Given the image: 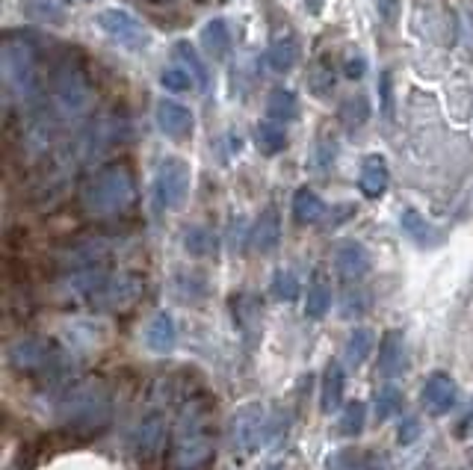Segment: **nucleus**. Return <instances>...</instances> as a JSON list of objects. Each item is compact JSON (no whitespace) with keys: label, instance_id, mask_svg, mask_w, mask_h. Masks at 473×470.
Listing matches in <instances>:
<instances>
[{"label":"nucleus","instance_id":"41","mask_svg":"<svg viewBox=\"0 0 473 470\" xmlns=\"http://www.w3.org/2000/svg\"><path fill=\"white\" fill-rule=\"evenodd\" d=\"M462 435H473V400H470V408H468V414L462 420Z\"/></svg>","mask_w":473,"mask_h":470},{"label":"nucleus","instance_id":"14","mask_svg":"<svg viewBox=\"0 0 473 470\" xmlns=\"http://www.w3.org/2000/svg\"><path fill=\"white\" fill-rule=\"evenodd\" d=\"M178 343V329L169 311H157L145 326V346L154 355H169Z\"/></svg>","mask_w":473,"mask_h":470},{"label":"nucleus","instance_id":"29","mask_svg":"<svg viewBox=\"0 0 473 470\" xmlns=\"http://www.w3.org/2000/svg\"><path fill=\"white\" fill-rule=\"evenodd\" d=\"M364 423H367V405L361 402V400L346 402V408L341 412V420H338L341 435L355 438V435H361V432H364Z\"/></svg>","mask_w":473,"mask_h":470},{"label":"nucleus","instance_id":"20","mask_svg":"<svg viewBox=\"0 0 473 470\" xmlns=\"http://www.w3.org/2000/svg\"><path fill=\"white\" fill-rule=\"evenodd\" d=\"M331 308V284H329V276L322 269H317L314 276H310V284H308V296H305V314L310 319H322L329 314Z\"/></svg>","mask_w":473,"mask_h":470},{"label":"nucleus","instance_id":"17","mask_svg":"<svg viewBox=\"0 0 473 470\" xmlns=\"http://www.w3.org/2000/svg\"><path fill=\"white\" fill-rule=\"evenodd\" d=\"M166 417L163 414H145L142 417V423H140V432H136V453L140 455H157L160 450H163V444H166Z\"/></svg>","mask_w":473,"mask_h":470},{"label":"nucleus","instance_id":"16","mask_svg":"<svg viewBox=\"0 0 473 470\" xmlns=\"http://www.w3.org/2000/svg\"><path fill=\"white\" fill-rule=\"evenodd\" d=\"M248 240H252V249L258 255H269L272 249H276L279 240H281V219H279L276 207H267L264 214L258 216L252 234H248Z\"/></svg>","mask_w":473,"mask_h":470},{"label":"nucleus","instance_id":"3","mask_svg":"<svg viewBox=\"0 0 473 470\" xmlns=\"http://www.w3.org/2000/svg\"><path fill=\"white\" fill-rule=\"evenodd\" d=\"M0 66H4V86L9 95L27 98L33 101L36 92H39V74H36V47L27 39H12L6 36L4 47H0Z\"/></svg>","mask_w":473,"mask_h":470},{"label":"nucleus","instance_id":"2","mask_svg":"<svg viewBox=\"0 0 473 470\" xmlns=\"http://www.w3.org/2000/svg\"><path fill=\"white\" fill-rule=\"evenodd\" d=\"M113 400L101 381H74L57 400V417L59 423L78 426V429H98L110 420Z\"/></svg>","mask_w":473,"mask_h":470},{"label":"nucleus","instance_id":"37","mask_svg":"<svg viewBox=\"0 0 473 470\" xmlns=\"http://www.w3.org/2000/svg\"><path fill=\"white\" fill-rule=\"evenodd\" d=\"M417 438H420V423H417V417H405L403 426H400V432H396V441H400L403 447H408V444H415Z\"/></svg>","mask_w":473,"mask_h":470},{"label":"nucleus","instance_id":"13","mask_svg":"<svg viewBox=\"0 0 473 470\" xmlns=\"http://www.w3.org/2000/svg\"><path fill=\"white\" fill-rule=\"evenodd\" d=\"M154 113H157V128L163 131L169 140H186L195 128L193 113L178 101H160Z\"/></svg>","mask_w":473,"mask_h":470},{"label":"nucleus","instance_id":"10","mask_svg":"<svg viewBox=\"0 0 473 470\" xmlns=\"http://www.w3.org/2000/svg\"><path fill=\"white\" fill-rule=\"evenodd\" d=\"M408 367V352H405V335L403 331H384V338L379 343V358H376V370L384 379H400Z\"/></svg>","mask_w":473,"mask_h":470},{"label":"nucleus","instance_id":"7","mask_svg":"<svg viewBox=\"0 0 473 470\" xmlns=\"http://www.w3.org/2000/svg\"><path fill=\"white\" fill-rule=\"evenodd\" d=\"M9 364L21 373H54L62 370V352L45 338H18L9 346Z\"/></svg>","mask_w":473,"mask_h":470},{"label":"nucleus","instance_id":"43","mask_svg":"<svg viewBox=\"0 0 473 470\" xmlns=\"http://www.w3.org/2000/svg\"><path fill=\"white\" fill-rule=\"evenodd\" d=\"M74 4H86V0H74Z\"/></svg>","mask_w":473,"mask_h":470},{"label":"nucleus","instance_id":"35","mask_svg":"<svg viewBox=\"0 0 473 470\" xmlns=\"http://www.w3.org/2000/svg\"><path fill=\"white\" fill-rule=\"evenodd\" d=\"M27 16L33 21H51V24H62V6L57 0H27Z\"/></svg>","mask_w":473,"mask_h":470},{"label":"nucleus","instance_id":"39","mask_svg":"<svg viewBox=\"0 0 473 470\" xmlns=\"http://www.w3.org/2000/svg\"><path fill=\"white\" fill-rule=\"evenodd\" d=\"M379 9H382V18L394 24V18L400 16V0H379Z\"/></svg>","mask_w":473,"mask_h":470},{"label":"nucleus","instance_id":"32","mask_svg":"<svg viewBox=\"0 0 473 470\" xmlns=\"http://www.w3.org/2000/svg\"><path fill=\"white\" fill-rule=\"evenodd\" d=\"M299 287H302V284H299L296 272L276 269V276H272V281H269V296L276 302H293L299 296Z\"/></svg>","mask_w":473,"mask_h":470},{"label":"nucleus","instance_id":"25","mask_svg":"<svg viewBox=\"0 0 473 470\" xmlns=\"http://www.w3.org/2000/svg\"><path fill=\"white\" fill-rule=\"evenodd\" d=\"M172 57H175L178 63L193 74V80L202 86V89H210V71L205 66V59L198 57L195 45H190V42H175V47H172Z\"/></svg>","mask_w":473,"mask_h":470},{"label":"nucleus","instance_id":"1","mask_svg":"<svg viewBox=\"0 0 473 470\" xmlns=\"http://www.w3.org/2000/svg\"><path fill=\"white\" fill-rule=\"evenodd\" d=\"M136 202V181L128 166L113 163L98 169L80 190V207L89 216H119Z\"/></svg>","mask_w":473,"mask_h":470},{"label":"nucleus","instance_id":"11","mask_svg":"<svg viewBox=\"0 0 473 470\" xmlns=\"http://www.w3.org/2000/svg\"><path fill=\"white\" fill-rule=\"evenodd\" d=\"M423 405H426V412L441 417L447 412H453L456 402H458V385L453 381V376L447 373H432L426 379V385H423Z\"/></svg>","mask_w":473,"mask_h":470},{"label":"nucleus","instance_id":"21","mask_svg":"<svg viewBox=\"0 0 473 470\" xmlns=\"http://www.w3.org/2000/svg\"><path fill=\"white\" fill-rule=\"evenodd\" d=\"M264 63L269 71L276 74H288L296 63H299V39L296 36H281V39H276L264 54Z\"/></svg>","mask_w":473,"mask_h":470},{"label":"nucleus","instance_id":"42","mask_svg":"<svg viewBox=\"0 0 473 470\" xmlns=\"http://www.w3.org/2000/svg\"><path fill=\"white\" fill-rule=\"evenodd\" d=\"M322 4H326V0H305V6H308L310 12H320V9H322Z\"/></svg>","mask_w":473,"mask_h":470},{"label":"nucleus","instance_id":"18","mask_svg":"<svg viewBox=\"0 0 473 470\" xmlns=\"http://www.w3.org/2000/svg\"><path fill=\"white\" fill-rule=\"evenodd\" d=\"M400 222H403V231L408 234V240H415V245H420V249H438L441 245V231L432 225V222L423 216V214H417V210H403V216H400Z\"/></svg>","mask_w":473,"mask_h":470},{"label":"nucleus","instance_id":"6","mask_svg":"<svg viewBox=\"0 0 473 470\" xmlns=\"http://www.w3.org/2000/svg\"><path fill=\"white\" fill-rule=\"evenodd\" d=\"M267 429V412L260 402H246L234 412L231 417V429H228V441H231V453H236L240 459H248L260 438H264Z\"/></svg>","mask_w":473,"mask_h":470},{"label":"nucleus","instance_id":"31","mask_svg":"<svg viewBox=\"0 0 473 470\" xmlns=\"http://www.w3.org/2000/svg\"><path fill=\"white\" fill-rule=\"evenodd\" d=\"M326 470H384V462L376 455H361V453H338L326 465Z\"/></svg>","mask_w":473,"mask_h":470},{"label":"nucleus","instance_id":"19","mask_svg":"<svg viewBox=\"0 0 473 470\" xmlns=\"http://www.w3.org/2000/svg\"><path fill=\"white\" fill-rule=\"evenodd\" d=\"M358 187L367 199H379L388 190V163H384L382 154H370L361 163V175H358Z\"/></svg>","mask_w":473,"mask_h":470},{"label":"nucleus","instance_id":"9","mask_svg":"<svg viewBox=\"0 0 473 470\" xmlns=\"http://www.w3.org/2000/svg\"><path fill=\"white\" fill-rule=\"evenodd\" d=\"M98 27H101L110 39H116L119 45L131 47V51H140L148 42H152V33H148L145 24L131 16L128 9H104L98 12Z\"/></svg>","mask_w":473,"mask_h":470},{"label":"nucleus","instance_id":"26","mask_svg":"<svg viewBox=\"0 0 473 470\" xmlns=\"http://www.w3.org/2000/svg\"><path fill=\"white\" fill-rule=\"evenodd\" d=\"M255 145H258L260 154L276 157L279 151H284V145H288V133H284V128L279 125V121L267 119L255 128Z\"/></svg>","mask_w":473,"mask_h":470},{"label":"nucleus","instance_id":"38","mask_svg":"<svg viewBox=\"0 0 473 470\" xmlns=\"http://www.w3.org/2000/svg\"><path fill=\"white\" fill-rule=\"evenodd\" d=\"M379 86H382V107H384V113L391 116V71H384L382 74V80H379Z\"/></svg>","mask_w":473,"mask_h":470},{"label":"nucleus","instance_id":"8","mask_svg":"<svg viewBox=\"0 0 473 470\" xmlns=\"http://www.w3.org/2000/svg\"><path fill=\"white\" fill-rule=\"evenodd\" d=\"M190 193V166L181 157L160 160L154 175V202L160 210H175L186 202Z\"/></svg>","mask_w":473,"mask_h":470},{"label":"nucleus","instance_id":"22","mask_svg":"<svg viewBox=\"0 0 473 470\" xmlns=\"http://www.w3.org/2000/svg\"><path fill=\"white\" fill-rule=\"evenodd\" d=\"M373 346H376V335H373L370 329H355L350 338H346V346H343V364L350 370H358L364 367V361L370 358Z\"/></svg>","mask_w":473,"mask_h":470},{"label":"nucleus","instance_id":"4","mask_svg":"<svg viewBox=\"0 0 473 470\" xmlns=\"http://www.w3.org/2000/svg\"><path fill=\"white\" fill-rule=\"evenodd\" d=\"M51 101L62 119H80L92 104V86L86 71L74 63H59L51 74Z\"/></svg>","mask_w":473,"mask_h":470},{"label":"nucleus","instance_id":"12","mask_svg":"<svg viewBox=\"0 0 473 470\" xmlns=\"http://www.w3.org/2000/svg\"><path fill=\"white\" fill-rule=\"evenodd\" d=\"M334 266H338V272H341L343 281H358V278H364L367 272H370V266H373L367 245L358 243V240H343V243L338 245V252H334Z\"/></svg>","mask_w":473,"mask_h":470},{"label":"nucleus","instance_id":"23","mask_svg":"<svg viewBox=\"0 0 473 470\" xmlns=\"http://www.w3.org/2000/svg\"><path fill=\"white\" fill-rule=\"evenodd\" d=\"M293 216L299 225H314V222H320L322 216H326V202L320 199V195L314 190H296L293 195Z\"/></svg>","mask_w":473,"mask_h":470},{"label":"nucleus","instance_id":"33","mask_svg":"<svg viewBox=\"0 0 473 470\" xmlns=\"http://www.w3.org/2000/svg\"><path fill=\"white\" fill-rule=\"evenodd\" d=\"M370 119V101L364 95H352L341 104V121L350 131H358Z\"/></svg>","mask_w":473,"mask_h":470},{"label":"nucleus","instance_id":"30","mask_svg":"<svg viewBox=\"0 0 473 470\" xmlns=\"http://www.w3.org/2000/svg\"><path fill=\"white\" fill-rule=\"evenodd\" d=\"M308 89L314 92L317 98H326L334 89L331 63H326V59H314V63H310V68H308Z\"/></svg>","mask_w":473,"mask_h":470},{"label":"nucleus","instance_id":"5","mask_svg":"<svg viewBox=\"0 0 473 470\" xmlns=\"http://www.w3.org/2000/svg\"><path fill=\"white\" fill-rule=\"evenodd\" d=\"M142 296V281L128 272H113L110 269L101 278V284L86 296V305L98 308V311H124Z\"/></svg>","mask_w":473,"mask_h":470},{"label":"nucleus","instance_id":"28","mask_svg":"<svg viewBox=\"0 0 473 470\" xmlns=\"http://www.w3.org/2000/svg\"><path fill=\"white\" fill-rule=\"evenodd\" d=\"M184 245L193 257H210L216 255V234L205 225H193L184 234Z\"/></svg>","mask_w":473,"mask_h":470},{"label":"nucleus","instance_id":"24","mask_svg":"<svg viewBox=\"0 0 473 470\" xmlns=\"http://www.w3.org/2000/svg\"><path fill=\"white\" fill-rule=\"evenodd\" d=\"M202 45H205V51L214 59H226L228 51H231V30H228V24L222 21V18H214L210 24H205Z\"/></svg>","mask_w":473,"mask_h":470},{"label":"nucleus","instance_id":"36","mask_svg":"<svg viewBox=\"0 0 473 470\" xmlns=\"http://www.w3.org/2000/svg\"><path fill=\"white\" fill-rule=\"evenodd\" d=\"M160 83H163V89L169 92H186L193 86V74L186 68H166L160 74Z\"/></svg>","mask_w":473,"mask_h":470},{"label":"nucleus","instance_id":"27","mask_svg":"<svg viewBox=\"0 0 473 470\" xmlns=\"http://www.w3.org/2000/svg\"><path fill=\"white\" fill-rule=\"evenodd\" d=\"M269 121H293L299 116V98L290 89H272L267 98Z\"/></svg>","mask_w":473,"mask_h":470},{"label":"nucleus","instance_id":"44","mask_svg":"<svg viewBox=\"0 0 473 470\" xmlns=\"http://www.w3.org/2000/svg\"><path fill=\"white\" fill-rule=\"evenodd\" d=\"M157 4H160V0H157Z\"/></svg>","mask_w":473,"mask_h":470},{"label":"nucleus","instance_id":"40","mask_svg":"<svg viewBox=\"0 0 473 470\" xmlns=\"http://www.w3.org/2000/svg\"><path fill=\"white\" fill-rule=\"evenodd\" d=\"M346 74H350V78H361V74H364V59H355V63H352V59H350V63H346Z\"/></svg>","mask_w":473,"mask_h":470},{"label":"nucleus","instance_id":"34","mask_svg":"<svg viewBox=\"0 0 473 470\" xmlns=\"http://www.w3.org/2000/svg\"><path fill=\"white\" fill-rule=\"evenodd\" d=\"M400 405H403V393H400V388L384 385V388L376 391V420H388V417H394L396 412H400Z\"/></svg>","mask_w":473,"mask_h":470},{"label":"nucleus","instance_id":"15","mask_svg":"<svg viewBox=\"0 0 473 470\" xmlns=\"http://www.w3.org/2000/svg\"><path fill=\"white\" fill-rule=\"evenodd\" d=\"M343 391H346V370L341 361H329L326 370H322V391H320L322 414L338 412L343 405Z\"/></svg>","mask_w":473,"mask_h":470}]
</instances>
